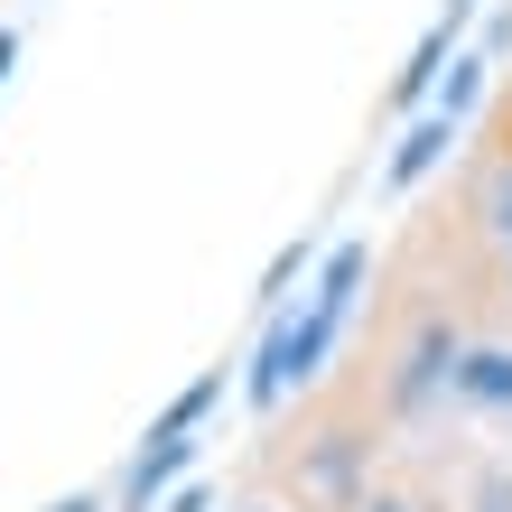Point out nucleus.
Masks as SVG:
<instances>
[{
  "label": "nucleus",
  "instance_id": "6e6552de",
  "mask_svg": "<svg viewBox=\"0 0 512 512\" xmlns=\"http://www.w3.org/2000/svg\"><path fill=\"white\" fill-rule=\"evenodd\" d=\"M475 252V243H466ZM475 317L512 336V252H475Z\"/></svg>",
  "mask_w": 512,
  "mask_h": 512
},
{
  "label": "nucleus",
  "instance_id": "7ed1b4c3",
  "mask_svg": "<svg viewBox=\"0 0 512 512\" xmlns=\"http://www.w3.org/2000/svg\"><path fill=\"white\" fill-rule=\"evenodd\" d=\"M447 224H457V243H475V252H512V84H494L475 140L457 149Z\"/></svg>",
  "mask_w": 512,
  "mask_h": 512
},
{
  "label": "nucleus",
  "instance_id": "f03ea898",
  "mask_svg": "<svg viewBox=\"0 0 512 512\" xmlns=\"http://www.w3.org/2000/svg\"><path fill=\"white\" fill-rule=\"evenodd\" d=\"M373 280V243H336L326 252V270L308 289H298V308H270V336L252 354V373H243V401L261 419H280L289 401H308V391L326 382V354L345 345V326H354V289Z\"/></svg>",
  "mask_w": 512,
  "mask_h": 512
},
{
  "label": "nucleus",
  "instance_id": "f257e3e1",
  "mask_svg": "<svg viewBox=\"0 0 512 512\" xmlns=\"http://www.w3.org/2000/svg\"><path fill=\"white\" fill-rule=\"evenodd\" d=\"M485 336L475 298H447L438 280H410L373 308V345H364V373L345 391L364 401V419L382 438H419L429 419H447V391H457L466 345Z\"/></svg>",
  "mask_w": 512,
  "mask_h": 512
},
{
  "label": "nucleus",
  "instance_id": "39448f33",
  "mask_svg": "<svg viewBox=\"0 0 512 512\" xmlns=\"http://www.w3.org/2000/svg\"><path fill=\"white\" fill-rule=\"evenodd\" d=\"M466 149V122H447V112L429 103V112H410V131H401V149H391V168H382V187L391 196H410L419 177H438L447 159Z\"/></svg>",
  "mask_w": 512,
  "mask_h": 512
},
{
  "label": "nucleus",
  "instance_id": "423d86ee",
  "mask_svg": "<svg viewBox=\"0 0 512 512\" xmlns=\"http://www.w3.org/2000/svg\"><path fill=\"white\" fill-rule=\"evenodd\" d=\"M345 512H457V503H447L429 475H410V466H401V475H373V485L354 494Z\"/></svg>",
  "mask_w": 512,
  "mask_h": 512
},
{
  "label": "nucleus",
  "instance_id": "20e7f679",
  "mask_svg": "<svg viewBox=\"0 0 512 512\" xmlns=\"http://www.w3.org/2000/svg\"><path fill=\"white\" fill-rule=\"evenodd\" d=\"M447 410H466V419H512V336H475V345H466Z\"/></svg>",
  "mask_w": 512,
  "mask_h": 512
},
{
  "label": "nucleus",
  "instance_id": "9b49d317",
  "mask_svg": "<svg viewBox=\"0 0 512 512\" xmlns=\"http://www.w3.org/2000/svg\"><path fill=\"white\" fill-rule=\"evenodd\" d=\"M233 512H280V503H233Z\"/></svg>",
  "mask_w": 512,
  "mask_h": 512
},
{
  "label": "nucleus",
  "instance_id": "0eeeda50",
  "mask_svg": "<svg viewBox=\"0 0 512 512\" xmlns=\"http://www.w3.org/2000/svg\"><path fill=\"white\" fill-rule=\"evenodd\" d=\"M224 382H233V364H205V373H196L187 391H177V401H168L159 419H149V438H196V419L224 401Z\"/></svg>",
  "mask_w": 512,
  "mask_h": 512
},
{
  "label": "nucleus",
  "instance_id": "9d476101",
  "mask_svg": "<svg viewBox=\"0 0 512 512\" xmlns=\"http://www.w3.org/2000/svg\"><path fill=\"white\" fill-rule=\"evenodd\" d=\"M10 66H19V28H0V84H10Z\"/></svg>",
  "mask_w": 512,
  "mask_h": 512
},
{
  "label": "nucleus",
  "instance_id": "1a4fd4ad",
  "mask_svg": "<svg viewBox=\"0 0 512 512\" xmlns=\"http://www.w3.org/2000/svg\"><path fill=\"white\" fill-rule=\"evenodd\" d=\"M466 512H512V457H485V466H475Z\"/></svg>",
  "mask_w": 512,
  "mask_h": 512
}]
</instances>
